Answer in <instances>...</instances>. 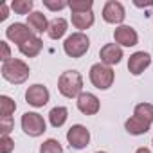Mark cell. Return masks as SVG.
<instances>
[{"mask_svg":"<svg viewBox=\"0 0 153 153\" xmlns=\"http://www.w3.org/2000/svg\"><path fill=\"white\" fill-rule=\"evenodd\" d=\"M58 88L65 97H76L81 94L83 88V78L79 72L76 70H67L59 76V81H58Z\"/></svg>","mask_w":153,"mask_h":153,"instance_id":"cell-1","label":"cell"},{"mask_svg":"<svg viewBox=\"0 0 153 153\" xmlns=\"http://www.w3.org/2000/svg\"><path fill=\"white\" fill-rule=\"evenodd\" d=\"M2 76L7 81L20 85L29 78V67L22 59H7L2 65Z\"/></svg>","mask_w":153,"mask_h":153,"instance_id":"cell-2","label":"cell"},{"mask_svg":"<svg viewBox=\"0 0 153 153\" xmlns=\"http://www.w3.org/2000/svg\"><path fill=\"white\" fill-rule=\"evenodd\" d=\"M90 81H92V85L96 88L106 90L114 83V70L105 63H96L90 68Z\"/></svg>","mask_w":153,"mask_h":153,"instance_id":"cell-3","label":"cell"},{"mask_svg":"<svg viewBox=\"0 0 153 153\" xmlns=\"http://www.w3.org/2000/svg\"><path fill=\"white\" fill-rule=\"evenodd\" d=\"M88 47H90V42H88L87 34H83V33L70 34L63 43V49L70 58H81L88 51Z\"/></svg>","mask_w":153,"mask_h":153,"instance_id":"cell-4","label":"cell"},{"mask_svg":"<svg viewBox=\"0 0 153 153\" xmlns=\"http://www.w3.org/2000/svg\"><path fill=\"white\" fill-rule=\"evenodd\" d=\"M22 128L27 135L31 137H38L45 131V121L40 114H34V112H27L22 115Z\"/></svg>","mask_w":153,"mask_h":153,"instance_id":"cell-5","label":"cell"},{"mask_svg":"<svg viewBox=\"0 0 153 153\" xmlns=\"http://www.w3.org/2000/svg\"><path fill=\"white\" fill-rule=\"evenodd\" d=\"M67 140H68V144H70L72 148L83 149V148L88 144V140H90V133H88V130H87L85 126L74 124V126L67 131Z\"/></svg>","mask_w":153,"mask_h":153,"instance_id":"cell-6","label":"cell"},{"mask_svg":"<svg viewBox=\"0 0 153 153\" xmlns=\"http://www.w3.org/2000/svg\"><path fill=\"white\" fill-rule=\"evenodd\" d=\"M6 36H7L11 42L18 43V47H20L22 43L29 42L31 38H34L33 31H31L27 25H24V24H13V25H9L7 31H6Z\"/></svg>","mask_w":153,"mask_h":153,"instance_id":"cell-7","label":"cell"},{"mask_svg":"<svg viewBox=\"0 0 153 153\" xmlns=\"http://www.w3.org/2000/svg\"><path fill=\"white\" fill-rule=\"evenodd\" d=\"M25 99H27L29 105L40 108V106L47 105V101H49V90H47L43 85H38V83H36V85H33V87L27 88V92H25Z\"/></svg>","mask_w":153,"mask_h":153,"instance_id":"cell-8","label":"cell"},{"mask_svg":"<svg viewBox=\"0 0 153 153\" xmlns=\"http://www.w3.org/2000/svg\"><path fill=\"white\" fill-rule=\"evenodd\" d=\"M124 7L121 2H115V0H110V2L105 4V9H103V18L108 22V24H121L124 20Z\"/></svg>","mask_w":153,"mask_h":153,"instance_id":"cell-9","label":"cell"},{"mask_svg":"<svg viewBox=\"0 0 153 153\" xmlns=\"http://www.w3.org/2000/svg\"><path fill=\"white\" fill-rule=\"evenodd\" d=\"M149 63H151L149 54L144 52V51H140V52H135V54L130 56V59H128V70L133 76H139L140 72H144L146 67H149Z\"/></svg>","mask_w":153,"mask_h":153,"instance_id":"cell-10","label":"cell"},{"mask_svg":"<svg viewBox=\"0 0 153 153\" xmlns=\"http://www.w3.org/2000/svg\"><path fill=\"white\" fill-rule=\"evenodd\" d=\"M99 56H101V61L105 65H117L123 58V49L117 45V43H106L101 51H99Z\"/></svg>","mask_w":153,"mask_h":153,"instance_id":"cell-11","label":"cell"},{"mask_svg":"<svg viewBox=\"0 0 153 153\" xmlns=\"http://www.w3.org/2000/svg\"><path fill=\"white\" fill-rule=\"evenodd\" d=\"M78 108L85 114V115H94L99 110V99L94 94L83 92L78 96Z\"/></svg>","mask_w":153,"mask_h":153,"instance_id":"cell-12","label":"cell"},{"mask_svg":"<svg viewBox=\"0 0 153 153\" xmlns=\"http://www.w3.org/2000/svg\"><path fill=\"white\" fill-rule=\"evenodd\" d=\"M114 38H115L117 43H121V45H124V47H133V45H137V40H139L137 33H135L131 27H128V25L117 27V29L114 31Z\"/></svg>","mask_w":153,"mask_h":153,"instance_id":"cell-13","label":"cell"},{"mask_svg":"<svg viewBox=\"0 0 153 153\" xmlns=\"http://www.w3.org/2000/svg\"><path fill=\"white\" fill-rule=\"evenodd\" d=\"M149 126H151V123H148L146 119H142V117H139V115L130 117V119L126 121V124H124L126 131L131 133V135H142V133H146V131L149 130Z\"/></svg>","mask_w":153,"mask_h":153,"instance_id":"cell-14","label":"cell"},{"mask_svg":"<svg viewBox=\"0 0 153 153\" xmlns=\"http://www.w3.org/2000/svg\"><path fill=\"white\" fill-rule=\"evenodd\" d=\"M42 47H43V42H42L38 36H34V38H31L29 42L22 43L18 49H20V52H22L24 56H29V58H33V56H36V54L42 51Z\"/></svg>","mask_w":153,"mask_h":153,"instance_id":"cell-15","label":"cell"},{"mask_svg":"<svg viewBox=\"0 0 153 153\" xmlns=\"http://www.w3.org/2000/svg\"><path fill=\"white\" fill-rule=\"evenodd\" d=\"M27 22H29V25H31L36 33H43V31H47V29H49L47 18H45V15H43V13L34 11V13L27 15Z\"/></svg>","mask_w":153,"mask_h":153,"instance_id":"cell-16","label":"cell"},{"mask_svg":"<svg viewBox=\"0 0 153 153\" xmlns=\"http://www.w3.org/2000/svg\"><path fill=\"white\" fill-rule=\"evenodd\" d=\"M67 31V20L63 18H54L51 24H49V29H47V34L52 38V40H58L65 34Z\"/></svg>","mask_w":153,"mask_h":153,"instance_id":"cell-17","label":"cell"},{"mask_svg":"<svg viewBox=\"0 0 153 153\" xmlns=\"http://www.w3.org/2000/svg\"><path fill=\"white\" fill-rule=\"evenodd\" d=\"M72 24L78 27V29H88L94 24L92 11H88V13H74L72 15Z\"/></svg>","mask_w":153,"mask_h":153,"instance_id":"cell-18","label":"cell"},{"mask_svg":"<svg viewBox=\"0 0 153 153\" xmlns=\"http://www.w3.org/2000/svg\"><path fill=\"white\" fill-rule=\"evenodd\" d=\"M67 115H68V112H67V108H65V106H56V108H52V110H51V114H49L51 124H52L54 128L63 126V124H65V121H67Z\"/></svg>","mask_w":153,"mask_h":153,"instance_id":"cell-19","label":"cell"},{"mask_svg":"<svg viewBox=\"0 0 153 153\" xmlns=\"http://www.w3.org/2000/svg\"><path fill=\"white\" fill-rule=\"evenodd\" d=\"M15 110H16V105L11 97H7V96L0 97V114H2V117H11V114Z\"/></svg>","mask_w":153,"mask_h":153,"instance_id":"cell-20","label":"cell"},{"mask_svg":"<svg viewBox=\"0 0 153 153\" xmlns=\"http://www.w3.org/2000/svg\"><path fill=\"white\" fill-rule=\"evenodd\" d=\"M135 115L146 119L148 123H153V105L149 103H140L135 106Z\"/></svg>","mask_w":153,"mask_h":153,"instance_id":"cell-21","label":"cell"},{"mask_svg":"<svg viewBox=\"0 0 153 153\" xmlns=\"http://www.w3.org/2000/svg\"><path fill=\"white\" fill-rule=\"evenodd\" d=\"M68 7L74 13H88L92 9V0H72L68 2Z\"/></svg>","mask_w":153,"mask_h":153,"instance_id":"cell-22","label":"cell"},{"mask_svg":"<svg viewBox=\"0 0 153 153\" xmlns=\"http://www.w3.org/2000/svg\"><path fill=\"white\" fill-rule=\"evenodd\" d=\"M40 153H63V148L56 139H47L40 146Z\"/></svg>","mask_w":153,"mask_h":153,"instance_id":"cell-23","label":"cell"},{"mask_svg":"<svg viewBox=\"0 0 153 153\" xmlns=\"http://www.w3.org/2000/svg\"><path fill=\"white\" fill-rule=\"evenodd\" d=\"M11 7L15 13L18 15H27L31 9H33V0H13L11 2Z\"/></svg>","mask_w":153,"mask_h":153,"instance_id":"cell-24","label":"cell"},{"mask_svg":"<svg viewBox=\"0 0 153 153\" xmlns=\"http://www.w3.org/2000/svg\"><path fill=\"white\" fill-rule=\"evenodd\" d=\"M13 130V119L11 117H0V133L4 135H9V131Z\"/></svg>","mask_w":153,"mask_h":153,"instance_id":"cell-25","label":"cell"},{"mask_svg":"<svg viewBox=\"0 0 153 153\" xmlns=\"http://www.w3.org/2000/svg\"><path fill=\"white\" fill-rule=\"evenodd\" d=\"M13 148H15V142H13L7 135L0 137V153H11Z\"/></svg>","mask_w":153,"mask_h":153,"instance_id":"cell-26","label":"cell"},{"mask_svg":"<svg viewBox=\"0 0 153 153\" xmlns=\"http://www.w3.org/2000/svg\"><path fill=\"white\" fill-rule=\"evenodd\" d=\"M43 4H45L49 9H52V11H56V9H63V7H67V6H68V2H65V0H59V2H51V0H43Z\"/></svg>","mask_w":153,"mask_h":153,"instance_id":"cell-27","label":"cell"},{"mask_svg":"<svg viewBox=\"0 0 153 153\" xmlns=\"http://www.w3.org/2000/svg\"><path fill=\"white\" fill-rule=\"evenodd\" d=\"M0 47H2V59H4V61L11 59V56H9V47H7V43H6V42H0Z\"/></svg>","mask_w":153,"mask_h":153,"instance_id":"cell-28","label":"cell"},{"mask_svg":"<svg viewBox=\"0 0 153 153\" xmlns=\"http://www.w3.org/2000/svg\"><path fill=\"white\" fill-rule=\"evenodd\" d=\"M9 15H7V6L2 2V4H0V22H2V20H6Z\"/></svg>","mask_w":153,"mask_h":153,"instance_id":"cell-29","label":"cell"},{"mask_svg":"<svg viewBox=\"0 0 153 153\" xmlns=\"http://www.w3.org/2000/svg\"><path fill=\"white\" fill-rule=\"evenodd\" d=\"M135 153H151V151H149L148 148H139V149H137Z\"/></svg>","mask_w":153,"mask_h":153,"instance_id":"cell-30","label":"cell"},{"mask_svg":"<svg viewBox=\"0 0 153 153\" xmlns=\"http://www.w3.org/2000/svg\"><path fill=\"white\" fill-rule=\"evenodd\" d=\"M97 153H105V151H97Z\"/></svg>","mask_w":153,"mask_h":153,"instance_id":"cell-31","label":"cell"}]
</instances>
